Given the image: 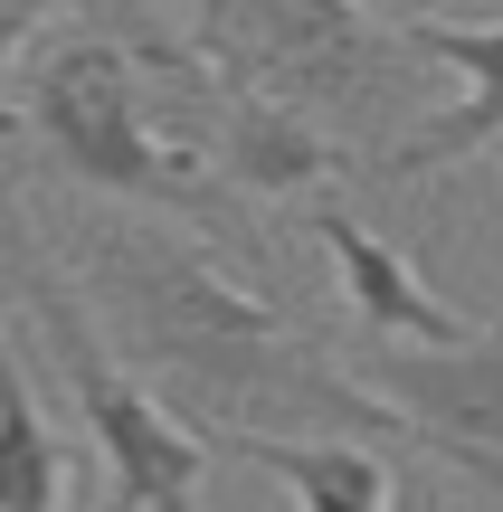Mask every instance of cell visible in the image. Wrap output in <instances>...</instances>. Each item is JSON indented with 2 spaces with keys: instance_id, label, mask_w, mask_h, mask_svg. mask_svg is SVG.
Listing matches in <instances>:
<instances>
[{
  "instance_id": "7",
  "label": "cell",
  "mask_w": 503,
  "mask_h": 512,
  "mask_svg": "<svg viewBox=\"0 0 503 512\" xmlns=\"http://www.w3.org/2000/svg\"><path fill=\"white\" fill-rule=\"evenodd\" d=\"M314 238L323 256H333V275H342V304H352V323L371 332V342H409V351H447V342H466V313L456 304H437L428 285H418V266L399 256L380 228H361L342 200H314Z\"/></svg>"
},
{
  "instance_id": "10",
  "label": "cell",
  "mask_w": 503,
  "mask_h": 512,
  "mask_svg": "<svg viewBox=\"0 0 503 512\" xmlns=\"http://www.w3.org/2000/svg\"><path fill=\"white\" fill-rule=\"evenodd\" d=\"M0 512H67V446H57L38 389L19 380L0 332Z\"/></svg>"
},
{
  "instance_id": "13",
  "label": "cell",
  "mask_w": 503,
  "mask_h": 512,
  "mask_svg": "<svg viewBox=\"0 0 503 512\" xmlns=\"http://www.w3.org/2000/svg\"><path fill=\"white\" fill-rule=\"evenodd\" d=\"M485 162H494V181H503V143H494V152H485Z\"/></svg>"
},
{
  "instance_id": "8",
  "label": "cell",
  "mask_w": 503,
  "mask_h": 512,
  "mask_svg": "<svg viewBox=\"0 0 503 512\" xmlns=\"http://www.w3.org/2000/svg\"><path fill=\"white\" fill-rule=\"evenodd\" d=\"M209 171H219V190L247 209V200H285V190H314V200H323V181H342L352 162H342L314 124H295L285 105H257V95H228L219 86Z\"/></svg>"
},
{
  "instance_id": "12",
  "label": "cell",
  "mask_w": 503,
  "mask_h": 512,
  "mask_svg": "<svg viewBox=\"0 0 503 512\" xmlns=\"http://www.w3.org/2000/svg\"><path fill=\"white\" fill-rule=\"evenodd\" d=\"M361 19H380V29H428V19H456L466 0H352Z\"/></svg>"
},
{
  "instance_id": "1",
  "label": "cell",
  "mask_w": 503,
  "mask_h": 512,
  "mask_svg": "<svg viewBox=\"0 0 503 512\" xmlns=\"http://www.w3.org/2000/svg\"><path fill=\"white\" fill-rule=\"evenodd\" d=\"M67 285L105 351L190 427V437H361L409 446V427L342 370L323 332L285 323L266 294L219 266V247L171 219L86 209L67 247Z\"/></svg>"
},
{
  "instance_id": "9",
  "label": "cell",
  "mask_w": 503,
  "mask_h": 512,
  "mask_svg": "<svg viewBox=\"0 0 503 512\" xmlns=\"http://www.w3.org/2000/svg\"><path fill=\"white\" fill-rule=\"evenodd\" d=\"M209 446L257 465L266 484H285L295 512H399L390 456L361 437H209Z\"/></svg>"
},
{
  "instance_id": "5",
  "label": "cell",
  "mask_w": 503,
  "mask_h": 512,
  "mask_svg": "<svg viewBox=\"0 0 503 512\" xmlns=\"http://www.w3.org/2000/svg\"><path fill=\"white\" fill-rule=\"evenodd\" d=\"M399 427L418 456H437L447 475L485 484L503 512V323H475L447 351H409V342H371L361 361H342Z\"/></svg>"
},
{
  "instance_id": "4",
  "label": "cell",
  "mask_w": 503,
  "mask_h": 512,
  "mask_svg": "<svg viewBox=\"0 0 503 512\" xmlns=\"http://www.w3.org/2000/svg\"><path fill=\"white\" fill-rule=\"evenodd\" d=\"M0 266H10L19 304H29L38 351L57 361V389H67L76 427H86L95 465H105V512H200L209 446L190 437V427L105 351V332L86 323V304H76L57 247L29 228V209L10 200V181H0Z\"/></svg>"
},
{
  "instance_id": "3",
  "label": "cell",
  "mask_w": 503,
  "mask_h": 512,
  "mask_svg": "<svg viewBox=\"0 0 503 512\" xmlns=\"http://www.w3.org/2000/svg\"><path fill=\"white\" fill-rule=\"evenodd\" d=\"M190 29L181 48L219 76L228 95L285 105L295 124H314L323 143L352 162L371 133L418 124L437 105L428 57L399 29L361 19L352 0H181Z\"/></svg>"
},
{
  "instance_id": "11",
  "label": "cell",
  "mask_w": 503,
  "mask_h": 512,
  "mask_svg": "<svg viewBox=\"0 0 503 512\" xmlns=\"http://www.w3.org/2000/svg\"><path fill=\"white\" fill-rule=\"evenodd\" d=\"M57 10H76V0H0V143L19 133V114H10V67L38 48V29H48Z\"/></svg>"
},
{
  "instance_id": "2",
  "label": "cell",
  "mask_w": 503,
  "mask_h": 512,
  "mask_svg": "<svg viewBox=\"0 0 503 512\" xmlns=\"http://www.w3.org/2000/svg\"><path fill=\"white\" fill-rule=\"evenodd\" d=\"M10 114H19V133H29V152L57 181H76L95 209H133V219H171V228H190V238H209V247H228V238L247 247V209L162 133L152 76H143V57H133L124 29L48 38V48L29 57V76H19Z\"/></svg>"
},
{
  "instance_id": "6",
  "label": "cell",
  "mask_w": 503,
  "mask_h": 512,
  "mask_svg": "<svg viewBox=\"0 0 503 512\" xmlns=\"http://www.w3.org/2000/svg\"><path fill=\"white\" fill-rule=\"evenodd\" d=\"M399 38L428 67H447L466 95L456 105H428L371 171L380 181H428V171H456L475 152H494L503 143V19H428V29H399Z\"/></svg>"
}]
</instances>
